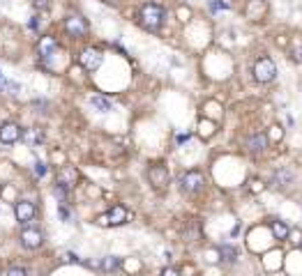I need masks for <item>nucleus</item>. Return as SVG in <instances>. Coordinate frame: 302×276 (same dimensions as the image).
Instances as JSON below:
<instances>
[{"mask_svg": "<svg viewBox=\"0 0 302 276\" xmlns=\"http://www.w3.org/2000/svg\"><path fill=\"white\" fill-rule=\"evenodd\" d=\"M65 260H67V262H79V256H74V253H67Z\"/></svg>", "mask_w": 302, "mask_h": 276, "instance_id": "24", "label": "nucleus"}, {"mask_svg": "<svg viewBox=\"0 0 302 276\" xmlns=\"http://www.w3.org/2000/svg\"><path fill=\"white\" fill-rule=\"evenodd\" d=\"M35 214H37V210H35V205L30 200H16L14 202V216L19 223H30V221L35 219Z\"/></svg>", "mask_w": 302, "mask_h": 276, "instance_id": "7", "label": "nucleus"}, {"mask_svg": "<svg viewBox=\"0 0 302 276\" xmlns=\"http://www.w3.org/2000/svg\"><path fill=\"white\" fill-rule=\"evenodd\" d=\"M53 196L58 198V202H65L67 200V187L60 182H56V187H53Z\"/></svg>", "mask_w": 302, "mask_h": 276, "instance_id": "18", "label": "nucleus"}, {"mask_svg": "<svg viewBox=\"0 0 302 276\" xmlns=\"http://www.w3.org/2000/svg\"><path fill=\"white\" fill-rule=\"evenodd\" d=\"M270 228H272L274 239H286L288 233H291V228H288L284 221H279V219H272V221H270Z\"/></svg>", "mask_w": 302, "mask_h": 276, "instance_id": "13", "label": "nucleus"}, {"mask_svg": "<svg viewBox=\"0 0 302 276\" xmlns=\"http://www.w3.org/2000/svg\"><path fill=\"white\" fill-rule=\"evenodd\" d=\"M120 265H122V260L118 256H106L102 260V271H116V269H120Z\"/></svg>", "mask_w": 302, "mask_h": 276, "instance_id": "16", "label": "nucleus"}, {"mask_svg": "<svg viewBox=\"0 0 302 276\" xmlns=\"http://www.w3.org/2000/svg\"><path fill=\"white\" fill-rule=\"evenodd\" d=\"M141 26L148 28V30H159V26L164 23V9L155 3H145L139 12Z\"/></svg>", "mask_w": 302, "mask_h": 276, "instance_id": "1", "label": "nucleus"}, {"mask_svg": "<svg viewBox=\"0 0 302 276\" xmlns=\"http://www.w3.org/2000/svg\"><path fill=\"white\" fill-rule=\"evenodd\" d=\"M5 274L7 276H26V274H28V269H26V267H10Z\"/></svg>", "mask_w": 302, "mask_h": 276, "instance_id": "21", "label": "nucleus"}, {"mask_svg": "<svg viewBox=\"0 0 302 276\" xmlns=\"http://www.w3.org/2000/svg\"><path fill=\"white\" fill-rule=\"evenodd\" d=\"M102 60H104V53L99 49H85L83 53L79 55V62L83 64L88 72H95V69H99Z\"/></svg>", "mask_w": 302, "mask_h": 276, "instance_id": "8", "label": "nucleus"}, {"mask_svg": "<svg viewBox=\"0 0 302 276\" xmlns=\"http://www.w3.org/2000/svg\"><path fill=\"white\" fill-rule=\"evenodd\" d=\"M127 221V210L122 205H116L109 210V214H102L97 216V223L99 225H120Z\"/></svg>", "mask_w": 302, "mask_h": 276, "instance_id": "6", "label": "nucleus"}, {"mask_svg": "<svg viewBox=\"0 0 302 276\" xmlns=\"http://www.w3.org/2000/svg\"><path fill=\"white\" fill-rule=\"evenodd\" d=\"M76 179H79L76 168H72V166H62V168L58 170V179H56V182L65 184V187L70 189V187H74V184H76Z\"/></svg>", "mask_w": 302, "mask_h": 276, "instance_id": "12", "label": "nucleus"}, {"mask_svg": "<svg viewBox=\"0 0 302 276\" xmlns=\"http://www.w3.org/2000/svg\"><path fill=\"white\" fill-rule=\"evenodd\" d=\"M0 90H5V92H10V95H14V92H19V83L0 81Z\"/></svg>", "mask_w": 302, "mask_h": 276, "instance_id": "20", "label": "nucleus"}, {"mask_svg": "<svg viewBox=\"0 0 302 276\" xmlns=\"http://www.w3.org/2000/svg\"><path fill=\"white\" fill-rule=\"evenodd\" d=\"M21 141L28 145H37L42 141V131L39 129H21Z\"/></svg>", "mask_w": 302, "mask_h": 276, "instance_id": "15", "label": "nucleus"}, {"mask_svg": "<svg viewBox=\"0 0 302 276\" xmlns=\"http://www.w3.org/2000/svg\"><path fill=\"white\" fill-rule=\"evenodd\" d=\"M16 141H21V127L16 122H3L0 124V143L5 145H14Z\"/></svg>", "mask_w": 302, "mask_h": 276, "instance_id": "9", "label": "nucleus"}, {"mask_svg": "<svg viewBox=\"0 0 302 276\" xmlns=\"http://www.w3.org/2000/svg\"><path fill=\"white\" fill-rule=\"evenodd\" d=\"M148 179H150V184H153V187L164 189V187L168 184V179H171V175H168L166 166H150V170H148Z\"/></svg>", "mask_w": 302, "mask_h": 276, "instance_id": "10", "label": "nucleus"}, {"mask_svg": "<svg viewBox=\"0 0 302 276\" xmlns=\"http://www.w3.org/2000/svg\"><path fill=\"white\" fill-rule=\"evenodd\" d=\"M33 170H35V175H37V177H44V175H47V164H42V161H37Z\"/></svg>", "mask_w": 302, "mask_h": 276, "instance_id": "23", "label": "nucleus"}, {"mask_svg": "<svg viewBox=\"0 0 302 276\" xmlns=\"http://www.w3.org/2000/svg\"><path fill=\"white\" fill-rule=\"evenodd\" d=\"M274 76H277V64L270 58H258L254 62V78L258 83H270L274 81Z\"/></svg>", "mask_w": 302, "mask_h": 276, "instance_id": "2", "label": "nucleus"}, {"mask_svg": "<svg viewBox=\"0 0 302 276\" xmlns=\"http://www.w3.org/2000/svg\"><path fill=\"white\" fill-rule=\"evenodd\" d=\"M44 244V233L39 228H26L21 230V246L28 248V251H35Z\"/></svg>", "mask_w": 302, "mask_h": 276, "instance_id": "5", "label": "nucleus"}, {"mask_svg": "<svg viewBox=\"0 0 302 276\" xmlns=\"http://www.w3.org/2000/svg\"><path fill=\"white\" fill-rule=\"evenodd\" d=\"M56 51H58V41H56V37L47 35V37H42V39H39V44H37V53H39V58H42V60L51 58V55L56 53Z\"/></svg>", "mask_w": 302, "mask_h": 276, "instance_id": "11", "label": "nucleus"}, {"mask_svg": "<svg viewBox=\"0 0 302 276\" xmlns=\"http://www.w3.org/2000/svg\"><path fill=\"white\" fill-rule=\"evenodd\" d=\"M219 256H224V260H235V256H238V251L233 246H222L219 248Z\"/></svg>", "mask_w": 302, "mask_h": 276, "instance_id": "19", "label": "nucleus"}, {"mask_svg": "<svg viewBox=\"0 0 302 276\" xmlns=\"http://www.w3.org/2000/svg\"><path fill=\"white\" fill-rule=\"evenodd\" d=\"M180 187L185 193H199L203 189V175L199 170H187L180 177Z\"/></svg>", "mask_w": 302, "mask_h": 276, "instance_id": "4", "label": "nucleus"}, {"mask_svg": "<svg viewBox=\"0 0 302 276\" xmlns=\"http://www.w3.org/2000/svg\"><path fill=\"white\" fill-rule=\"evenodd\" d=\"M90 104H93L99 113H109V110H111V101L104 99V97H90Z\"/></svg>", "mask_w": 302, "mask_h": 276, "instance_id": "17", "label": "nucleus"}, {"mask_svg": "<svg viewBox=\"0 0 302 276\" xmlns=\"http://www.w3.org/2000/svg\"><path fill=\"white\" fill-rule=\"evenodd\" d=\"M65 30L70 37H74V39H79V37H85V32H88V23H85L83 16H79V14H70V16L65 18Z\"/></svg>", "mask_w": 302, "mask_h": 276, "instance_id": "3", "label": "nucleus"}, {"mask_svg": "<svg viewBox=\"0 0 302 276\" xmlns=\"http://www.w3.org/2000/svg\"><path fill=\"white\" fill-rule=\"evenodd\" d=\"M247 145H249V152H254V154H258V152H263L265 147H268V138H265L263 133H258V136H251Z\"/></svg>", "mask_w": 302, "mask_h": 276, "instance_id": "14", "label": "nucleus"}, {"mask_svg": "<svg viewBox=\"0 0 302 276\" xmlns=\"http://www.w3.org/2000/svg\"><path fill=\"white\" fill-rule=\"evenodd\" d=\"M277 177H279V187H286V184L291 182V173H288V170H279Z\"/></svg>", "mask_w": 302, "mask_h": 276, "instance_id": "22", "label": "nucleus"}, {"mask_svg": "<svg viewBox=\"0 0 302 276\" xmlns=\"http://www.w3.org/2000/svg\"><path fill=\"white\" fill-rule=\"evenodd\" d=\"M164 274H166V276H173V274H178V269H171V267H166V269H164Z\"/></svg>", "mask_w": 302, "mask_h": 276, "instance_id": "25", "label": "nucleus"}, {"mask_svg": "<svg viewBox=\"0 0 302 276\" xmlns=\"http://www.w3.org/2000/svg\"><path fill=\"white\" fill-rule=\"evenodd\" d=\"M300 246H302V242H300Z\"/></svg>", "mask_w": 302, "mask_h": 276, "instance_id": "26", "label": "nucleus"}]
</instances>
